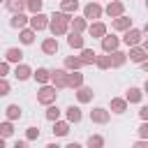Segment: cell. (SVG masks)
I'll list each match as a JSON object with an SVG mask.
<instances>
[{
	"label": "cell",
	"instance_id": "cell-48",
	"mask_svg": "<svg viewBox=\"0 0 148 148\" xmlns=\"http://www.w3.org/2000/svg\"><path fill=\"white\" fill-rule=\"evenodd\" d=\"M0 2H5V0H0Z\"/></svg>",
	"mask_w": 148,
	"mask_h": 148
},
{
	"label": "cell",
	"instance_id": "cell-42",
	"mask_svg": "<svg viewBox=\"0 0 148 148\" xmlns=\"http://www.w3.org/2000/svg\"><path fill=\"white\" fill-rule=\"evenodd\" d=\"M139 118L141 120H148V106H141L139 109Z\"/></svg>",
	"mask_w": 148,
	"mask_h": 148
},
{
	"label": "cell",
	"instance_id": "cell-35",
	"mask_svg": "<svg viewBox=\"0 0 148 148\" xmlns=\"http://www.w3.org/2000/svg\"><path fill=\"white\" fill-rule=\"evenodd\" d=\"M42 7H44V0H25V9L30 14H39Z\"/></svg>",
	"mask_w": 148,
	"mask_h": 148
},
{
	"label": "cell",
	"instance_id": "cell-19",
	"mask_svg": "<svg viewBox=\"0 0 148 148\" xmlns=\"http://www.w3.org/2000/svg\"><path fill=\"white\" fill-rule=\"evenodd\" d=\"M79 86H83V74L79 72V69H74V72H67V88H79Z\"/></svg>",
	"mask_w": 148,
	"mask_h": 148
},
{
	"label": "cell",
	"instance_id": "cell-6",
	"mask_svg": "<svg viewBox=\"0 0 148 148\" xmlns=\"http://www.w3.org/2000/svg\"><path fill=\"white\" fill-rule=\"evenodd\" d=\"M28 25H30L35 32H39V30H44V28L49 25V16H46L44 12H39V14H32V16L28 18Z\"/></svg>",
	"mask_w": 148,
	"mask_h": 148
},
{
	"label": "cell",
	"instance_id": "cell-31",
	"mask_svg": "<svg viewBox=\"0 0 148 148\" xmlns=\"http://www.w3.org/2000/svg\"><path fill=\"white\" fill-rule=\"evenodd\" d=\"M5 5H7V9L12 14H21L25 9V0H5Z\"/></svg>",
	"mask_w": 148,
	"mask_h": 148
},
{
	"label": "cell",
	"instance_id": "cell-21",
	"mask_svg": "<svg viewBox=\"0 0 148 148\" xmlns=\"http://www.w3.org/2000/svg\"><path fill=\"white\" fill-rule=\"evenodd\" d=\"M88 28V21L83 18V16H74V18H69V30L72 32H83Z\"/></svg>",
	"mask_w": 148,
	"mask_h": 148
},
{
	"label": "cell",
	"instance_id": "cell-1",
	"mask_svg": "<svg viewBox=\"0 0 148 148\" xmlns=\"http://www.w3.org/2000/svg\"><path fill=\"white\" fill-rule=\"evenodd\" d=\"M69 14H65V12H53L51 16H49V30H51V35L53 37H62V35H67V30H69Z\"/></svg>",
	"mask_w": 148,
	"mask_h": 148
},
{
	"label": "cell",
	"instance_id": "cell-41",
	"mask_svg": "<svg viewBox=\"0 0 148 148\" xmlns=\"http://www.w3.org/2000/svg\"><path fill=\"white\" fill-rule=\"evenodd\" d=\"M9 74V62L7 60H0V79H5Z\"/></svg>",
	"mask_w": 148,
	"mask_h": 148
},
{
	"label": "cell",
	"instance_id": "cell-11",
	"mask_svg": "<svg viewBox=\"0 0 148 148\" xmlns=\"http://www.w3.org/2000/svg\"><path fill=\"white\" fill-rule=\"evenodd\" d=\"M111 28H113V30H118V32H125L127 28H132V18H130V16H125V14H120V16H116V18L111 21Z\"/></svg>",
	"mask_w": 148,
	"mask_h": 148
},
{
	"label": "cell",
	"instance_id": "cell-5",
	"mask_svg": "<svg viewBox=\"0 0 148 148\" xmlns=\"http://www.w3.org/2000/svg\"><path fill=\"white\" fill-rule=\"evenodd\" d=\"M51 86L56 90H62L67 88V69H51V76H49Z\"/></svg>",
	"mask_w": 148,
	"mask_h": 148
},
{
	"label": "cell",
	"instance_id": "cell-13",
	"mask_svg": "<svg viewBox=\"0 0 148 148\" xmlns=\"http://www.w3.org/2000/svg\"><path fill=\"white\" fill-rule=\"evenodd\" d=\"M92 97H95L92 88H88V86H79V88H76V99H79V104H88V102H92Z\"/></svg>",
	"mask_w": 148,
	"mask_h": 148
},
{
	"label": "cell",
	"instance_id": "cell-16",
	"mask_svg": "<svg viewBox=\"0 0 148 148\" xmlns=\"http://www.w3.org/2000/svg\"><path fill=\"white\" fill-rule=\"evenodd\" d=\"M58 49H60V46H58V39H56V37H46V39L42 42V51H44L46 56H56Z\"/></svg>",
	"mask_w": 148,
	"mask_h": 148
},
{
	"label": "cell",
	"instance_id": "cell-30",
	"mask_svg": "<svg viewBox=\"0 0 148 148\" xmlns=\"http://www.w3.org/2000/svg\"><path fill=\"white\" fill-rule=\"evenodd\" d=\"M76 9H79V0H60V12H65V14H76Z\"/></svg>",
	"mask_w": 148,
	"mask_h": 148
},
{
	"label": "cell",
	"instance_id": "cell-33",
	"mask_svg": "<svg viewBox=\"0 0 148 148\" xmlns=\"http://www.w3.org/2000/svg\"><path fill=\"white\" fill-rule=\"evenodd\" d=\"M88 148H104V136L102 134H90L88 141H86Z\"/></svg>",
	"mask_w": 148,
	"mask_h": 148
},
{
	"label": "cell",
	"instance_id": "cell-23",
	"mask_svg": "<svg viewBox=\"0 0 148 148\" xmlns=\"http://www.w3.org/2000/svg\"><path fill=\"white\" fill-rule=\"evenodd\" d=\"M109 106H111L113 113H125V111H127V102H125V97H111Z\"/></svg>",
	"mask_w": 148,
	"mask_h": 148
},
{
	"label": "cell",
	"instance_id": "cell-27",
	"mask_svg": "<svg viewBox=\"0 0 148 148\" xmlns=\"http://www.w3.org/2000/svg\"><path fill=\"white\" fill-rule=\"evenodd\" d=\"M5 60H7V62H16V65H18V62L23 60V51H21V49H16V46H12V49H7Z\"/></svg>",
	"mask_w": 148,
	"mask_h": 148
},
{
	"label": "cell",
	"instance_id": "cell-45",
	"mask_svg": "<svg viewBox=\"0 0 148 148\" xmlns=\"http://www.w3.org/2000/svg\"><path fill=\"white\" fill-rule=\"evenodd\" d=\"M62 148H83V146L76 143V141H72V143H67V146H62Z\"/></svg>",
	"mask_w": 148,
	"mask_h": 148
},
{
	"label": "cell",
	"instance_id": "cell-26",
	"mask_svg": "<svg viewBox=\"0 0 148 148\" xmlns=\"http://www.w3.org/2000/svg\"><path fill=\"white\" fill-rule=\"evenodd\" d=\"M35 35H37V32H35L32 28H21V30H18V39H21V44H25V46L35 42Z\"/></svg>",
	"mask_w": 148,
	"mask_h": 148
},
{
	"label": "cell",
	"instance_id": "cell-20",
	"mask_svg": "<svg viewBox=\"0 0 148 148\" xmlns=\"http://www.w3.org/2000/svg\"><path fill=\"white\" fill-rule=\"evenodd\" d=\"M143 99V90L141 88H130L127 92H125V102L127 104H139Z\"/></svg>",
	"mask_w": 148,
	"mask_h": 148
},
{
	"label": "cell",
	"instance_id": "cell-22",
	"mask_svg": "<svg viewBox=\"0 0 148 148\" xmlns=\"http://www.w3.org/2000/svg\"><path fill=\"white\" fill-rule=\"evenodd\" d=\"M14 76H16L18 81H28V79L32 76V69H30L28 65H23V62H18V65H16V69H14Z\"/></svg>",
	"mask_w": 148,
	"mask_h": 148
},
{
	"label": "cell",
	"instance_id": "cell-46",
	"mask_svg": "<svg viewBox=\"0 0 148 148\" xmlns=\"http://www.w3.org/2000/svg\"><path fill=\"white\" fill-rule=\"evenodd\" d=\"M46 148H62V146H58V143H46Z\"/></svg>",
	"mask_w": 148,
	"mask_h": 148
},
{
	"label": "cell",
	"instance_id": "cell-15",
	"mask_svg": "<svg viewBox=\"0 0 148 148\" xmlns=\"http://www.w3.org/2000/svg\"><path fill=\"white\" fill-rule=\"evenodd\" d=\"M67 44H69L72 49L81 51V49L86 46V39H83V35H81V32H69V35H67Z\"/></svg>",
	"mask_w": 148,
	"mask_h": 148
},
{
	"label": "cell",
	"instance_id": "cell-29",
	"mask_svg": "<svg viewBox=\"0 0 148 148\" xmlns=\"http://www.w3.org/2000/svg\"><path fill=\"white\" fill-rule=\"evenodd\" d=\"M53 134L56 136H67L69 134V123L67 120H53Z\"/></svg>",
	"mask_w": 148,
	"mask_h": 148
},
{
	"label": "cell",
	"instance_id": "cell-8",
	"mask_svg": "<svg viewBox=\"0 0 148 148\" xmlns=\"http://www.w3.org/2000/svg\"><path fill=\"white\" fill-rule=\"evenodd\" d=\"M104 14H106V16H111V18H116V16L125 14V2H123V0H111V2L104 7Z\"/></svg>",
	"mask_w": 148,
	"mask_h": 148
},
{
	"label": "cell",
	"instance_id": "cell-3",
	"mask_svg": "<svg viewBox=\"0 0 148 148\" xmlns=\"http://www.w3.org/2000/svg\"><path fill=\"white\" fill-rule=\"evenodd\" d=\"M120 42H123L125 46H139V44L143 42V30H139V28H127Z\"/></svg>",
	"mask_w": 148,
	"mask_h": 148
},
{
	"label": "cell",
	"instance_id": "cell-40",
	"mask_svg": "<svg viewBox=\"0 0 148 148\" xmlns=\"http://www.w3.org/2000/svg\"><path fill=\"white\" fill-rule=\"evenodd\" d=\"M136 132H139V139H148V123L143 120V123L139 125V130H136Z\"/></svg>",
	"mask_w": 148,
	"mask_h": 148
},
{
	"label": "cell",
	"instance_id": "cell-28",
	"mask_svg": "<svg viewBox=\"0 0 148 148\" xmlns=\"http://www.w3.org/2000/svg\"><path fill=\"white\" fill-rule=\"evenodd\" d=\"M49 76H51V69H46V67H37L35 72H32V79L37 81V83H49Z\"/></svg>",
	"mask_w": 148,
	"mask_h": 148
},
{
	"label": "cell",
	"instance_id": "cell-25",
	"mask_svg": "<svg viewBox=\"0 0 148 148\" xmlns=\"http://www.w3.org/2000/svg\"><path fill=\"white\" fill-rule=\"evenodd\" d=\"M9 25H12V28H16V30H21V28H25V25H28V16H25L23 12H21V14H12Z\"/></svg>",
	"mask_w": 148,
	"mask_h": 148
},
{
	"label": "cell",
	"instance_id": "cell-32",
	"mask_svg": "<svg viewBox=\"0 0 148 148\" xmlns=\"http://www.w3.org/2000/svg\"><path fill=\"white\" fill-rule=\"evenodd\" d=\"M83 65H81V60H79V56H67L65 58V69L67 72H74V69H81Z\"/></svg>",
	"mask_w": 148,
	"mask_h": 148
},
{
	"label": "cell",
	"instance_id": "cell-18",
	"mask_svg": "<svg viewBox=\"0 0 148 148\" xmlns=\"http://www.w3.org/2000/svg\"><path fill=\"white\" fill-rule=\"evenodd\" d=\"M109 60H111V67H123L125 62H127V53L125 51H111L109 53Z\"/></svg>",
	"mask_w": 148,
	"mask_h": 148
},
{
	"label": "cell",
	"instance_id": "cell-37",
	"mask_svg": "<svg viewBox=\"0 0 148 148\" xmlns=\"http://www.w3.org/2000/svg\"><path fill=\"white\" fill-rule=\"evenodd\" d=\"M95 65H97L99 69H109V67H111V60H109V53H104V56H97V58H95Z\"/></svg>",
	"mask_w": 148,
	"mask_h": 148
},
{
	"label": "cell",
	"instance_id": "cell-10",
	"mask_svg": "<svg viewBox=\"0 0 148 148\" xmlns=\"http://www.w3.org/2000/svg\"><path fill=\"white\" fill-rule=\"evenodd\" d=\"M127 58H130L132 62H143V60H148V49H146V46H130Z\"/></svg>",
	"mask_w": 148,
	"mask_h": 148
},
{
	"label": "cell",
	"instance_id": "cell-4",
	"mask_svg": "<svg viewBox=\"0 0 148 148\" xmlns=\"http://www.w3.org/2000/svg\"><path fill=\"white\" fill-rule=\"evenodd\" d=\"M102 14H104V7H102L99 2H88V5L83 7V18H86V21H99Z\"/></svg>",
	"mask_w": 148,
	"mask_h": 148
},
{
	"label": "cell",
	"instance_id": "cell-9",
	"mask_svg": "<svg viewBox=\"0 0 148 148\" xmlns=\"http://www.w3.org/2000/svg\"><path fill=\"white\" fill-rule=\"evenodd\" d=\"M99 42H102V51L104 53H111V51H116L120 46V37H116V35H104Z\"/></svg>",
	"mask_w": 148,
	"mask_h": 148
},
{
	"label": "cell",
	"instance_id": "cell-24",
	"mask_svg": "<svg viewBox=\"0 0 148 148\" xmlns=\"http://www.w3.org/2000/svg\"><path fill=\"white\" fill-rule=\"evenodd\" d=\"M5 116H7V120H21V116H23V109L18 106V104H9L7 109H5Z\"/></svg>",
	"mask_w": 148,
	"mask_h": 148
},
{
	"label": "cell",
	"instance_id": "cell-47",
	"mask_svg": "<svg viewBox=\"0 0 148 148\" xmlns=\"http://www.w3.org/2000/svg\"><path fill=\"white\" fill-rule=\"evenodd\" d=\"M0 148H5V139L2 136H0Z\"/></svg>",
	"mask_w": 148,
	"mask_h": 148
},
{
	"label": "cell",
	"instance_id": "cell-7",
	"mask_svg": "<svg viewBox=\"0 0 148 148\" xmlns=\"http://www.w3.org/2000/svg\"><path fill=\"white\" fill-rule=\"evenodd\" d=\"M90 120H92L95 125H106V123L111 120V111H106V109H102V106H95V109L90 111Z\"/></svg>",
	"mask_w": 148,
	"mask_h": 148
},
{
	"label": "cell",
	"instance_id": "cell-34",
	"mask_svg": "<svg viewBox=\"0 0 148 148\" xmlns=\"http://www.w3.org/2000/svg\"><path fill=\"white\" fill-rule=\"evenodd\" d=\"M12 134H14V123H12V120L0 123V136H2V139H9Z\"/></svg>",
	"mask_w": 148,
	"mask_h": 148
},
{
	"label": "cell",
	"instance_id": "cell-38",
	"mask_svg": "<svg viewBox=\"0 0 148 148\" xmlns=\"http://www.w3.org/2000/svg\"><path fill=\"white\" fill-rule=\"evenodd\" d=\"M25 139H28V141L39 139V127H28V130H25Z\"/></svg>",
	"mask_w": 148,
	"mask_h": 148
},
{
	"label": "cell",
	"instance_id": "cell-2",
	"mask_svg": "<svg viewBox=\"0 0 148 148\" xmlns=\"http://www.w3.org/2000/svg\"><path fill=\"white\" fill-rule=\"evenodd\" d=\"M56 99H58V90H56L53 86L44 83V86L37 90V102H39V104L49 106V104H56Z\"/></svg>",
	"mask_w": 148,
	"mask_h": 148
},
{
	"label": "cell",
	"instance_id": "cell-17",
	"mask_svg": "<svg viewBox=\"0 0 148 148\" xmlns=\"http://www.w3.org/2000/svg\"><path fill=\"white\" fill-rule=\"evenodd\" d=\"M95 58H97V53H95L92 49H88V46H83L81 53H79V60H81L83 67H86V65H95Z\"/></svg>",
	"mask_w": 148,
	"mask_h": 148
},
{
	"label": "cell",
	"instance_id": "cell-12",
	"mask_svg": "<svg viewBox=\"0 0 148 148\" xmlns=\"http://www.w3.org/2000/svg\"><path fill=\"white\" fill-rule=\"evenodd\" d=\"M86 30H88V35H90V37H95V39H102V37L106 35V25H104L102 21H92Z\"/></svg>",
	"mask_w": 148,
	"mask_h": 148
},
{
	"label": "cell",
	"instance_id": "cell-44",
	"mask_svg": "<svg viewBox=\"0 0 148 148\" xmlns=\"http://www.w3.org/2000/svg\"><path fill=\"white\" fill-rule=\"evenodd\" d=\"M14 148H28V141H16Z\"/></svg>",
	"mask_w": 148,
	"mask_h": 148
},
{
	"label": "cell",
	"instance_id": "cell-36",
	"mask_svg": "<svg viewBox=\"0 0 148 148\" xmlns=\"http://www.w3.org/2000/svg\"><path fill=\"white\" fill-rule=\"evenodd\" d=\"M60 113H62V111H60L56 104H49V109H46V118H49L51 123H53V120H60Z\"/></svg>",
	"mask_w": 148,
	"mask_h": 148
},
{
	"label": "cell",
	"instance_id": "cell-43",
	"mask_svg": "<svg viewBox=\"0 0 148 148\" xmlns=\"http://www.w3.org/2000/svg\"><path fill=\"white\" fill-rule=\"evenodd\" d=\"M132 148H148V139H139V141H136Z\"/></svg>",
	"mask_w": 148,
	"mask_h": 148
},
{
	"label": "cell",
	"instance_id": "cell-39",
	"mask_svg": "<svg viewBox=\"0 0 148 148\" xmlns=\"http://www.w3.org/2000/svg\"><path fill=\"white\" fill-rule=\"evenodd\" d=\"M9 90H12V86H9V81H7V79H0V97H5V95H9Z\"/></svg>",
	"mask_w": 148,
	"mask_h": 148
},
{
	"label": "cell",
	"instance_id": "cell-14",
	"mask_svg": "<svg viewBox=\"0 0 148 148\" xmlns=\"http://www.w3.org/2000/svg\"><path fill=\"white\" fill-rule=\"evenodd\" d=\"M65 118H67V123L72 125V123H81V118H83V113H81V109H79V106H74V104H69V106L65 109Z\"/></svg>",
	"mask_w": 148,
	"mask_h": 148
}]
</instances>
